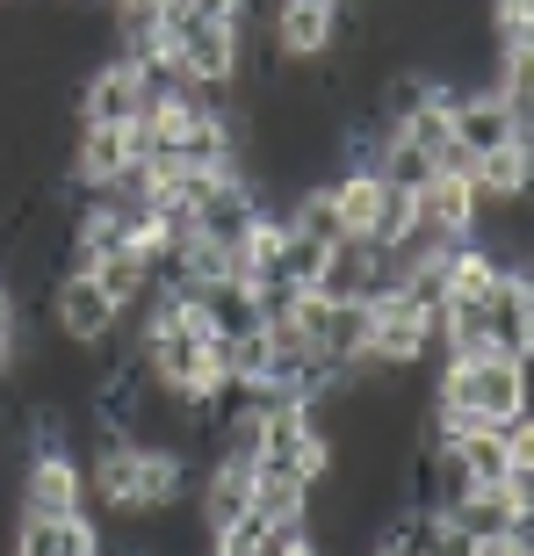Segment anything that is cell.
I'll list each match as a JSON object with an SVG mask.
<instances>
[{"label": "cell", "instance_id": "16", "mask_svg": "<svg viewBox=\"0 0 534 556\" xmlns=\"http://www.w3.org/2000/svg\"><path fill=\"white\" fill-rule=\"evenodd\" d=\"M484 87L527 124V109H534V43H498V65L484 73Z\"/></svg>", "mask_w": 534, "mask_h": 556}, {"label": "cell", "instance_id": "20", "mask_svg": "<svg viewBox=\"0 0 534 556\" xmlns=\"http://www.w3.org/2000/svg\"><path fill=\"white\" fill-rule=\"evenodd\" d=\"M476 556H534L527 528H513V535H492V542H476Z\"/></svg>", "mask_w": 534, "mask_h": 556}, {"label": "cell", "instance_id": "5", "mask_svg": "<svg viewBox=\"0 0 534 556\" xmlns=\"http://www.w3.org/2000/svg\"><path fill=\"white\" fill-rule=\"evenodd\" d=\"M51 326L65 348H109L124 332V311L94 289V275H59L51 282Z\"/></svg>", "mask_w": 534, "mask_h": 556}, {"label": "cell", "instance_id": "14", "mask_svg": "<svg viewBox=\"0 0 534 556\" xmlns=\"http://www.w3.org/2000/svg\"><path fill=\"white\" fill-rule=\"evenodd\" d=\"M326 195H332V217H340V231H347V239H369V231H376L383 181H376L369 166H340V174H326Z\"/></svg>", "mask_w": 534, "mask_h": 556}, {"label": "cell", "instance_id": "21", "mask_svg": "<svg viewBox=\"0 0 534 556\" xmlns=\"http://www.w3.org/2000/svg\"><path fill=\"white\" fill-rule=\"evenodd\" d=\"M369 556H397V549H391V542H376V549H369Z\"/></svg>", "mask_w": 534, "mask_h": 556}, {"label": "cell", "instance_id": "4", "mask_svg": "<svg viewBox=\"0 0 534 556\" xmlns=\"http://www.w3.org/2000/svg\"><path fill=\"white\" fill-rule=\"evenodd\" d=\"M22 514H29V520L87 514V463H80V455L43 441V448L29 455V470H22Z\"/></svg>", "mask_w": 534, "mask_h": 556}, {"label": "cell", "instance_id": "17", "mask_svg": "<svg viewBox=\"0 0 534 556\" xmlns=\"http://www.w3.org/2000/svg\"><path fill=\"white\" fill-rule=\"evenodd\" d=\"M492 43H534V0H492Z\"/></svg>", "mask_w": 534, "mask_h": 556}, {"label": "cell", "instance_id": "8", "mask_svg": "<svg viewBox=\"0 0 534 556\" xmlns=\"http://www.w3.org/2000/svg\"><path fill=\"white\" fill-rule=\"evenodd\" d=\"M484 340H492V354H506V362H527L534 354V282H527V268H506L498 289L484 296Z\"/></svg>", "mask_w": 534, "mask_h": 556}, {"label": "cell", "instance_id": "1", "mask_svg": "<svg viewBox=\"0 0 534 556\" xmlns=\"http://www.w3.org/2000/svg\"><path fill=\"white\" fill-rule=\"evenodd\" d=\"M513 419H527V362H506V354L441 362V383H433V441H455L462 427H513Z\"/></svg>", "mask_w": 534, "mask_h": 556}, {"label": "cell", "instance_id": "19", "mask_svg": "<svg viewBox=\"0 0 534 556\" xmlns=\"http://www.w3.org/2000/svg\"><path fill=\"white\" fill-rule=\"evenodd\" d=\"M267 556H326V542L310 535V528H282V535L267 542Z\"/></svg>", "mask_w": 534, "mask_h": 556}, {"label": "cell", "instance_id": "6", "mask_svg": "<svg viewBox=\"0 0 534 556\" xmlns=\"http://www.w3.org/2000/svg\"><path fill=\"white\" fill-rule=\"evenodd\" d=\"M383 289H391V268H383V253L369 239H332L310 296H326V304H376Z\"/></svg>", "mask_w": 534, "mask_h": 556}, {"label": "cell", "instance_id": "22", "mask_svg": "<svg viewBox=\"0 0 534 556\" xmlns=\"http://www.w3.org/2000/svg\"><path fill=\"white\" fill-rule=\"evenodd\" d=\"M152 8H160V15H166V8H174V0H152Z\"/></svg>", "mask_w": 534, "mask_h": 556}, {"label": "cell", "instance_id": "13", "mask_svg": "<svg viewBox=\"0 0 534 556\" xmlns=\"http://www.w3.org/2000/svg\"><path fill=\"white\" fill-rule=\"evenodd\" d=\"M470 181H476V203H520L534 181V144L513 138V144H498V152H484L470 166Z\"/></svg>", "mask_w": 534, "mask_h": 556}, {"label": "cell", "instance_id": "2", "mask_svg": "<svg viewBox=\"0 0 534 556\" xmlns=\"http://www.w3.org/2000/svg\"><path fill=\"white\" fill-rule=\"evenodd\" d=\"M433 354V304L411 289H383L369 304V369H419Z\"/></svg>", "mask_w": 534, "mask_h": 556}, {"label": "cell", "instance_id": "3", "mask_svg": "<svg viewBox=\"0 0 534 556\" xmlns=\"http://www.w3.org/2000/svg\"><path fill=\"white\" fill-rule=\"evenodd\" d=\"M441 102H448V144L462 152V160H484V152H498V144L527 138V124H520L513 109L498 102L492 87H441Z\"/></svg>", "mask_w": 534, "mask_h": 556}, {"label": "cell", "instance_id": "7", "mask_svg": "<svg viewBox=\"0 0 534 556\" xmlns=\"http://www.w3.org/2000/svg\"><path fill=\"white\" fill-rule=\"evenodd\" d=\"M340 37V8L332 0H275V22H267V43L275 59L289 65H318Z\"/></svg>", "mask_w": 534, "mask_h": 556}, {"label": "cell", "instance_id": "18", "mask_svg": "<svg viewBox=\"0 0 534 556\" xmlns=\"http://www.w3.org/2000/svg\"><path fill=\"white\" fill-rule=\"evenodd\" d=\"M174 8L195 22H246L253 15V0H174Z\"/></svg>", "mask_w": 534, "mask_h": 556}, {"label": "cell", "instance_id": "10", "mask_svg": "<svg viewBox=\"0 0 534 556\" xmlns=\"http://www.w3.org/2000/svg\"><path fill=\"white\" fill-rule=\"evenodd\" d=\"M144 116V73L130 59H102L80 87V124H138Z\"/></svg>", "mask_w": 534, "mask_h": 556}, {"label": "cell", "instance_id": "12", "mask_svg": "<svg viewBox=\"0 0 534 556\" xmlns=\"http://www.w3.org/2000/svg\"><path fill=\"white\" fill-rule=\"evenodd\" d=\"M498 275H506V261H498L484 239H462V247L441 253V296H462V304H484L498 289Z\"/></svg>", "mask_w": 534, "mask_h": 556}, {"label": "cell", "instance_id": "15", "mask_svg": "<svg viewBox=\"0 0 534 556\" xmlns=\"http://www.w3.org/2000/svg\"><path fill=\"white\" fill-rule=\"evenodd\" d=\"M80 275H94V289H102V296H109L116 311H124V318H130V311L144 304V296H152V268H144V261H138L130 247L102 253V261H87Z\"/></svg>", "mask_w": 534, "mask_h": 556}, {"label": "cell", "instance_id": "11", "mask_svg": "<svg viewBox=\"0 0 534 556\" xmlns=\"http://www.w3.org/2000/svg\"><path fill=\"white\" fill-rule=\"evenodd\" d=\"M8 556H102V528L94 514H73V520H15L8 535Z\"/></svg>", "mask_w": 534, "mask_h": 556}, {"label": "cell", "instance_id": "9", "mask_svg": "<svg viewBox=\"0 0 534 556\" xmlns=\"http://www.w3.org/2000/svg\"><path fill=\"white\" fill-rule=\"evenodd\" d=\"M138 166V130L130 124H80V152H73V181L87 188V195H102V188H116Z\"/></svg>", "mask_w": 534, "mask_h": 556}]
</instances>
